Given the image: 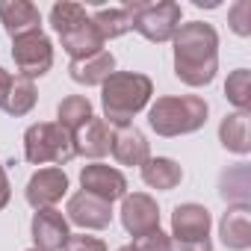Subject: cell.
Returning a JSON list of instances; mask_svg holds the SVG:
<instances>
[{
	"mask_svg": "<svg viewBox=\"0 0 251 251\" xmlns=\"http://www.w3.org/2000/svg\"><path fill=\"white\" fill-rule=\"evenodd\" d=\"M175 74L180 83L201 89L216 80L219 71V33L213 24L189 21L175 33Z\"/></svg>",
	"mask_w": 251,
	"mask_h": 251,
	"instance_id": "6da1fadb",
	"label": "cell"
},
{
	"mask_svg": "<svg viewBox=\"0 0 251 251\" xmlns=\"http://www.w3.org/2000/svg\"><path fill=\"white\" fill-rule=\"evenodd\" d=\"M154 95V83L148 74L139 71H112L103 86H100V109L103 121L115 127H127V124L148 106Z\"/></svg>",
	"mask_w": 251,
	"mask_h": 251,
	"instance_id": "7a4b0ae2",
	"label": "cell"
},
{
	"mask_svg": "<svg viewBox=\"0 0 251 251\" xmlns=\"http://www.w3.org/2000/svg\"><path fill=\"white\" fill-rule=\"evenodd\" d=\"M207 112L210 106L198 95H166L157 98V103L148 109V124L157 136L175 139L201 130L207 124Z\"/></svg>",
	"mask_w": 251,
	"mask_h": 251,
	"instance_id": "3957f363",
	"label": "cell"
},
{
	"mask_svg": "<svg viewBox=\"0 0 251 251\" xmlns=\"http://www.w3.org/2000/svg\"><path fill=\"white\" fill-rule=\"evenodd\" d=\"M24 160L30 166H45V163L65 166V163H71L74 160L71 133L56 121L30 124L27 133H24Z\"/></svg>",
	"mask_w": 251,
	"mask_h": 251,
	"instance_id": "277c9868",
	"label": "cell"
},
{
	"mask_svg": "<svg viewBox=\"0 0 251 251\" xmlns=\"http://www.w3.org/2000/svg\"><path fill=\"white\" fill-rule=\"evenodd\" d=\"M130 12H133V30L148 39V42H172L177 27H180V3H175V0H160V3H142V0H136V3H127Z\"/></svg>",
	"mask_w": 251,
	"mask_h": 251,
	"instance_id": "5b68a950",
	"label": "cell"
},
{
	"mask_svg": "<svg viewBox=\"0 0 251 251\" xmlns=\"http://www.w3.org/2000/svg\"><path fill=\"white\" fill-rule=\"evenodd\" d=\"M12 59H15V68L21 77H27V80L45 77L53 65V45L42 30L18 36V39H12Z\"/></svg>",
	"mask_w": 251,
	"mask_h": 251,
	"instance_id": "8992f818",
	"label": "cell"
},
{
	"mask_svg": "<svg viewBox=\"0 0 251 251\" xmlns=\"http://www.w3.org/2000/svg\"><path fill=\"white\" fill-rule=\"evenodd\" d=\"M68 192V175L59 169V166H50V169H39L30 180H27V204L33 210H50L62 201V195Z\"/></svg>",
	"mask_w": 251,
	"mask_h": 251,
	"instance_id": "52a82bcc",
	"label": "cell"
},
{
	"mask_svg": "<svg viewBox=\"0 0 251 251\" xmlns=\"http://www.w3.org/2000/svg\"><path fill=\"white\" fill-rule=\"evenodd\" d=\"M80 186H83V192H89V195H95V198H100L106 204H112V201H118V198L127 195V177H124L118 169L103 166V163L83 166Z\"/></svg>",
	"mask_w": 251,
	"mask_h": 251,
	"instance_id": "ba28073f",
	"label": "cell"
},
{
	"mask_svg": "<svg viewBox=\"0 0 251 251\" xmlns=\"http://www.w3.org/2000/svg\"><path fill=\"white\" fill-rule=\"evenodd\" d=\"M121 225L133 239L148 233V230H157L160 227V207L151 195L145 192H133V195H124L121 198Z\"/></svg>",
	"mask_w": 251,
	"mask_h": 251,
	"instance_id": "9c48e42d",
	"label": "cell"
},
{
	"mask_svg": "<svg viewBox=\"0 0 251 251\" xmlns=\"http://www.w3.org/2000/svg\"><path fill=\"white\" fill-rule=\"evenodd\" d=\"M65 213H68L65 219L74 222V225L83 227V230H103V227H109V222H112V204H106V201H100V198L83 192V189L68 198Z\"/></svg>",
	"mask_w": 251,
	"mask_h": 251,
	"instance_id": "30bf717a",
	"label": "cell"
},
{
	"mask_svg": "<svg viewBox=\"0 0 251 251\" xmlns=\"http://www.w3.org/2000/svg\"><path fill=\"white\" fill-rule=\"evenodd\" d=\"M30 233L39 251H62L71 230H68V219L50 207V210H36L33 222H30Z\"/></svg>",
	"mask_w": 251,
	"mask_h": 251,
	"instance_id": "8fae6325",
	"label": "cell"
},
{
	"mask_svg": "<svg viewBox=\"0 0 251 251\" xmlns=\"http://www.w3.org/2000/svg\"><path fill=\"white\" fill-rule=\"evenodd\" d=\"M210 239V210L201 204H177L172 213V242Z\"/></svg>",
	"mask_w": 251,
	"mask_h": 251,
	"instance_id": "7c38bea8",
	"label": "cell"
},
{
	"mask_svg": "<svg viewBox=\"0 0 251 251\" xmlns=\"http://www.w3.org/2000/svg\"><path fill=\"white\" fill-rule=\"evenodd\" d=\"M74 142V157H89V160H100L109 154L112 145V133H109V124L98 115H92L83 127H77L71 133Z\"/></svg>",
	"mask_w": 251,
	"mask_h": 251,
	"instance_id": "4fadbf2b",
	"label": "cell"
},
{
	"mask_svg": "<svg viewBox=\"0 0 251 251\" xmlns=\"http://www.w3.org/2000/svg\"><path fill=\"white\" fill-rule=\"evenodd\" d=\"M109 151H112V157L121 163V166H145L148 160H151V145H148V139H145V133L142 130H136V127H118L115 133H112V145H109Z\"/></svg>",
	"mask_w": 251,
	"mask_h": 251,
	"instance_id": "5bb4252c",
	"label": "cell"
},
{
	"mask_svg": "<svg viewBox=\"0 0 251 251\" xmlns=\"http://www.w3.org/2000/svg\"><path fill=\"white\" fill-rule=\"evenodd\" d=\"M0 24L12 39H18L27 33H39L42 15L30 0H0Z\"/></svg>",
	"mask_w": 251,
	"mask_h": 251,
	"instance_id": "9a60e30c",
	"label": "cell"
},
{
	"mask_svg": "<svg viewBox=\"0 0 251 251\" xmlns=\"http://www.w3.org/2000/svg\"><path fill=\"white\" fill-rule=\"evenodd\" d=\"M115 71V56L109 50H98L86 59H71L68 74L80 86H103V80Z\"/></svg>",
	"mask_w": 251,
	"mask_h": 251,
	"instance_id": "2e32d148",
	"label": "cell"
},
{
	"mask_svg": "<svg viewBox=\"0 0 251 251\" xmlns=\"http://www.w3.org/2000/svg\"><path fill=\"white\" fill-rule=\"evenodd\" d=\"M219 236H222L225 248H230V251L251 248V213H248V207H227V213L219 222Z\"/></svg>",
	"mask_w": 251,
	"mask_h": 251,
	"instance_id": "e0dca14e",
	"label": "cell"
},
{
	"mask_svg": "<svg viewBox=\"0 0 251 251\" xmlns=\"http://www.w3.org/2000/svg\"><path fill=\"white\" fill-rule=\"evenodd\" d=\"M142 180H145V186H151V189L169 192V189L180 186L183 169H180L172 157H151V160L142 166Z\"/></svg>",
	"mask_w": 251,
	"mask_h": 251,
	"instance_id": "ac0fdd59",
	"label": "cell"
},
{
	"mask_svg": "<svg viewBox=\"0 0 251 251\" xmlns=\"http://www.w3.org/2000/svg\"><path fill=\"white\" fill-rule=\"evenodd\" d=\"M219 142H222L227 151L239 154V157H245V154L251 151L248 112H230V115L222 118V124H219Z\"/></svg>",
	"mask_w": 251,
	"mask_h": 251,
	"instance_id": "d6986e66",
	"label": "cell"
},
{
	"mask_svg": "<svg viewBox=\"0 0 251 251\" xmlns=\"http://www.w3.org/2000/svg\"><path fill=\"white\" fill-rule=\"evenodd\" d=\"M89 21H92V27L98 30V36L103 42L118 39V36H124V33L133 30V12H130L127 3H124L121 9H98Z\"/></svg>",
	"mask_w": 251,
	"mask_h": 251,
	"instance_id": "ffe728a7",
	"label": "cell"
},
{
	"mask_svg": "<svg viewBox=\"0 0 251 251\" xmlns=\"http://www.w3.org/2000/svg\"><path fill=\"white\" fill-rule=\"evenodd\" d=\"M59 42H62V50H65L71 59H86V56L103 50V39L98 36V30L92 27V21H86V24H80L77 30L59 36Z\"/></svg>",
	"mask_w": 251,
	"mask_h": 251,
	"instance_id": "44dd1931",
	"label": "cell"
},
{
	"mask_svg": "<svg viewBox=\"0 0 251 251\" xmlns=\"http://www.w3.org/2000/svg\"><path fill=\"white\" fill-rule=\"evenodd\" d=\"M219 186H222L219 189L222 198L230 207H248L251 204V177H248V169L245 166H236V169L225 172L222 180H219Z\"/></svg>",
	"mask_w": 251,
	"mask_h": 251,
	"instance_id": "7402d4cb",
	"label": "cell"
},
{
	"mask_svg": "<svg viewBox=\"0 0 251 251\" xmlns=\"http://www.w3.org/2000/svg\"><path fill=\"white\" fill-rule=\"evenodd\" d=\"M36 100H39V92H36V83L33 80H27V77H12V83H9V92H6V100H3V109L9 112V115H15V118H21V115H27L33 106H36Z\"/></svg>",
	"mask_w": 251,
	"mask_h": 251,
	"instance_id": "603a6c76",
	"label": "cell"
},
{
	"mask_svg": "<svg viewBox=\"0 0 251 251\" xmlns=\"http://www.w3.org/2000/svg\"><path fill=\"white\" fill-rule=\"evenodd\" d=\"M56 118H59L56 124H62L68 133H74L77 127H83V124L92 118V100L83 98V95H68V98L59 100V106H56Z\"/></svg>",
	"mask_w": 251,
	"mask_h": 251,
	"instance_id": "cb8c5ba5",
	"label": "cell"
},
{
	"mask_svg": "<svg viewBox=\"0 0 251 251\" xmlns=\"http://www.w3.org/2000/svg\"><path fill=\"white\" fill-rule=\"evenodd\" d=\"M89 15L80 3H68V0H62V3H53L50 9V27L56 30V36H65L71 30H77L80 24H86Z\"/></svg>",
	"mask_w": 251,
	"mask_h": 251,
	"instance_id": "d4e9b609",
	"label": "cell"
},
{
	"mask_svg": "<svg viewBox=\"0 0 251 251\" xmlns=\"http://www.w3.org/2000/svg\"><path fill=\"white\" fill-rule=\"evenodd\" d=\"M225 98L236 106V112H248V103H251V71L248 68H236L233 74H227Z\"/></svg>",
	"mask_w": 251,
	"mask_h": 251,
	"instance_id": "484cf974",
	"label": "cell"
},
{
	"mask_svg": "<svg viewBox=\"0 0 251 251\" xmlns=\"http://www.w3.org/2000/svg\"><path fill=\"white\" fill-rule=\"evenodd\" d=\"M227 21H230V30L236 36H251V0H236L227 12Z\"/></svg>",
	"mask_w": 251,
	"mask_h": 251,
	"instance_id": "4316f807",
	"label": "cell"
},
{
	"mask_svg": "<svg viewBox=\"0 0 251 251\" xmlns=\"http://www.w3.org/2000/svg\"><path fill=\"white\" fill-rule=\"evenodd\" d=\"M133 248L136 251H172V236H166L157 227V230H148V233L136 236L133 239Z\"/></svg>",
	"mask_w": 251,
	"mask_h": 251,
	"instance_id": "83f0119b",
	"label": "cell"
},
{
	"mask_svg": "<svg viewBox=\"0 0 251 251\" xmlns=\"http://www.w3.org/2000/svg\"><path fill=\"white\" fill-rule=\"evenodd\" d=\"M62 251H106V242L98 236H86V233H71Z\"/></svg>",
	"mask_w": 251,
	"mask_h": 251,
	"instance_id": "f1b7e54d",
	"label": "cell"
},
{
	"mask_svg": "<svg viewBox=\"0 0 251 251\" xmlns=\"http://www.w3.org/2000/svg\"><path fill=\"white\" fill-rule=\"evenodd\" d=\"M172 251H213L210 239H198V242H172Z\"/></svg>",
	"mask_w": 251,
	"mask_h": 251,
	"instance_id": "f546056e",
	"label": "cell"
},
{
	"mask_svg": "<svg viewBox=\"0 0 251 251\" xmlns=\"http://www.w3.org/2000/svg\"><path fill=\"white\" fill-rule=\"evenodd\" d=\"M12 198V186H9V177H6V169L0 166V210H3Z\"/></svg>",
	"mask_w": 251,
	"mask_h": 251,
	"instance_id": "4dcf8cb0",
	"label": "cell"
},
{
	"mask_svg": "<svg viewBox=\"0 0 251 251\" xmlns=\"http://www.w3.org/2000/svg\"><path fill=\"white\" fill-rule=\"evenodd\" d=\"M9 83H12V74H9V71H3V68H0V106H3V100H6Z\"/></svg>",
	"mask_w": 251,
	"mask_h": 251,
	"instance_id": "1f68e13d",
	"label": "cell"
},
{
	"mask_svg": "<svg viewBox=\"0 0 251 251\" xmlns=\"http://www.w3.org/2000/svg\"><path fill=\"white\" fill-rule=\"evenodd\" d=\"M118 251H136V248H133V245H121Z\"/></svg>",
	"mask_w": 251,
	"mask_h": 251,
	"instance_id": "d6a6232c",
	"label": "cell"
},
{
	"mask_svg": "<svg viewBox=\"0 0 251 251\" xmlns=\"http://www.w3.org/2000/svg\"><path fill=\"white\" fill-rule=\"evenodd\" d=\"M27 251H39V248H27Z\"/></svg>",
	"mask_w": 251,
	"mask_h": 251,
	"instance_id": "836d02e7",
	"label": "cell"
}]
</instances>
